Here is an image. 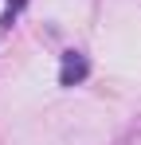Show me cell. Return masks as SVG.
Here are the masks:
<instances>
[{
  "instance_id": "6da1fadb",
  "label": "cell",
  "mask_w": 141,
  "mask_h": 145,
  "mask_svg": "<svg viewBox=\"0 0 141 145\" xmlns=\"http://www.w3.org/2000/svg\"><path fill=\"white\" fill-rule=\"evenodd\" d=\"M86 74H90V59H86L82 51H63V63H59V86H78Z\"/></svg>"
},
{
  "instance_id": "7a4b0ae2",
  "label": "cell",
  "mask_w": 141,
  "mask_h": 145,
  "mask_svg": "<svg viewBox=\"0 0 141 145\" xmlns=\"http://www.w3.org/2000/svg\"><path fill=\"white\" fill-rule=\"evenodd\" d=\"M24 4H27V0H8V8H4V20H0V24L8 27V24H12V20H16V12H20Z\"/></svg>"
}]
</instances>
